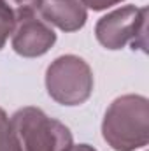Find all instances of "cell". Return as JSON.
Masks as SVG:
<instances>
[{"label": "cell", "mask_w": 149, "mask_h": 151, "mask_svg": "<svg viewBox=\"0 0 149 151\" xmlns=\"http://www.w3.org/2000/svg\"><path fill=\"white\" fill-rule=\"evenodd\" d=\"M102 135L114 151H135L149 142V102L142 95L117 97L105 111Z\"/></svg>", "instance_id": "6da1fadb"}, {"label": "cell", "mask_w": 149, "mask_h": 151, "mask_svg": "<svg viewBox=\"0 0 149 151\" xmlns=\"http://www.w3.org/2000/svg\"><path fill=\"white\" fill-rule=\"evenodd\" d=\"M21 151H67L72 146L70 130L39 107H23L11 118Z\"/></svg>", "instance_id": "7a4b0ae2"}, {"label": "cell", "mask_w": 149, "mask_h": 151, "mask_svg": "<svg viewBox=\"0 0 149 151\" xmlns=\"http://www.w3.org/2000/svg\"><path fill=\"white\" fill-rule=\"evenodd\" d=\"M91 67L75 55L56 58L46 70V88L49 97L62 106H81L93 93Z\"/></svg>", "instance_id": "3957f363"}, {"label": "cell", "mask_w": 149, "mask_h": 151, "mask_svg": "<svg viewBox=\"0 0 149 151\" xmlns=\"http://www.w3.org/2000/svg\"><path fill=\"white\" fill-rule=\"evenodd\" d=\"M146 34H148V7L125 5L116 9L107 16L100 18L95 27L97 40L111 49H123L126 44L132 47H140L146 51Z\"/></svg>", "instance_id": "277c9868"}, {"label": "cell", "mask_w": 149, "mask_h": 151, "mask_svg": "<svg viewBox=\"0 0 149 151\" xmlns=\"http://www.w3.org/2000/svg\"><path fill=\"white\" fill-rule=\"evenodd\" d=\"M56 42L54 30L35 16H28L16 21L12 32V49L25 58H37L46 55Z\"/></svg>", "instance_id": "5b68a950"}, {"label": "cell", "mask_w": 149, "mask_h": 151, "mask_svg": "<svg viewBox=\"0 0 149 151\" xmlns=\"http://www.w3.org/2000/svg\"><path fill=\"white\" fill-rule=\"evenodd\" d=\"M39 14L47 25H54L63 32H77L88 19L82 0H42Z\"/></svg>", "instance_id": "8992f818"}, {"label": "cell", "mask_w": 149, "mask_h": 151, "mask_svg": "<svg viewBox=\"0 0 149 151\" xmlns=\"http://www.w3.org/2000/svg\"><path fill=\"white\" fill-rule=\"evenodd\" d=\"M0 151H21L16 134L12 130V123L2 107H0Z\"/></svg>", "instance_id": "52a82bcc"}, {"label": "cell", "mask_w": 149, "mask_h": 151, "mask_svg": "<svg viewBox=\"0 0 149 151\" xmlns=\"http://www.w3.org/2000/svg\"><path fill=\"white\" fill-rule=\"evenodd\" d=\"M14 27H16L14 12L9 9V5L4 0H0V49L5 46L9 35H12Z\"/></svg>", "instance_id": "ba28073f"}, {"label": "cell", "mask_w": 149, "mask_h": 151, "mask_svg": "<svg viewBox=\"0 0 149 151\" xmlns=\"http://www.w3.org/2000/svg\"><path fill=\"white\" fill-rule=\"evenodd\" d=\"M4 2H5V4L9 5V9L14 12L16 21H18V19H23V18L39 14L40 2H42V0H4Z\"/></svg>", "instance_id": "9c48e42d"}, {"label": "cell", "mask_w": 149, "mask_h": 151, "mask_svg": "<svg viewBox=\"0 0 149 151\" xmlns=\"http://www.w3.org/2000/svg\"><path fill=\"white\" fill-rule=\"evenodd\" d=\"M119 2H123V0H82V4L86 7L93 9V11H104V9L112 7V5H116Z\"/></svg>", "instance_id": "30bf717a"}, {"label": "cell", "mask_w": 149, "mask_h": 151, "mask_svg": "<svg viewBox=\"0 0 149 151\" xmlns=\"http://www.w3.org/2000/svg\"><path fill=\"white\" fill-rule=\"evenodd\" d=\"M67 151H97L95 148H91V146H88V144H77V146H70Z\"/></svg>", "instance_id": "8fae6325"}]
</instances>
